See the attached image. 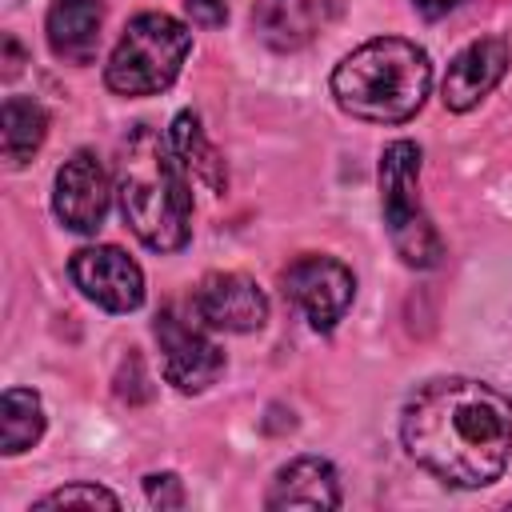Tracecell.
Instances as JSON below:
<instances>
[{"instance_id": "cell-11", "label": "cell", "mask_w": 512, "mask_h": 512, "mask_svg": "<svg viewBox=\"0 0 512 512\" xmlns=\"http://www.w3.org/2000/svg\"><path fill=\"white\" fill-rule=\"evenodd\" d=\"M508 60H512V52L500 36H484V40H472L468 48H460L444 72V84H440L444 108H452V112L476 108L504 80Z\"/></svg>"}, {"instance_id": "cell-15", "label": "cell", "mask_w": 512, "mask_h": 512, "mask_svg": "<svg viewBox=\"0 0 512 512\" xmlns=\"http://www.w3.org/2000/svg\"><path fill=\"white\" fill-rule=\"evenodd\" d=\"M48 136V112L40 100L32 96H8L0 108V144H4V160L12 168L28 164L36 156V148Z\"/></svg>"}, {"instance_id": "cell-12", "label": "cell", "mask_w": 512, "mask_h": 512, "mask_svg": "<svg viewBox=\"0 0 512 512\" xmlns=\"http://www.w3.org/2000/svg\"><path fill=\"white\" fill-rule=\"evenodd\" d=\"M264 504L268 508H340L336 468L320 456H296L276 472Z\"/></svg>"}, {"instance_id": "cell-5", "label": "cell", "mask_w": 512, "mask_h": 512, "mask_svg": "<svg viewBox=\"0 0 512 512\" xmlns=\"http://www.w3.org/2000/svg\"><path fill=\"white\" fill-rule=\"evenodd\" d=\"M380 216L396 256L408 268H432L444 256V240L420 200V148L392 140L380 156Z\"/></svg>"}, {"instance_id": "cell-9", "label": "cell", "mask_w": 512, "mask_h": 512, "mask_svg": "<svg viewBox=\"0 0 512 512\" xmlns=\"http://www.w3.org/2000/svg\"><path fill=\"white\" fill-rule=\"evenodd\" d=\"M108 204H112V180L100 156L88 148L72 152L56 168V192H52L56 220L72 232H96L108 216Z\"/></svg>"}, {"instance_id": "cell-6", "label": "cell", "mask_w": 512, "mask_h": 512, "mask_svg": "<svg viewBox=\"0 0 512 512\" xmlns=\"http://www.w3.org/2000/svg\"><path fill=\"white\" fill-rule=\"evenodd\" d=\"M156 344H160V364L168 384H176L180 392H204L208 384H216V376L224 372V352L220 344L208 336L212 328L196 316V308H164L152 324Z\"/></svg>"}, {"instance_id": "cell-1", "label": "cell", "mask_w": 512, "mask_h": 512, "mask_svg": "<svg viewBox=\"0 0 512 512\" xmlns=\"http://www.w3.org/2000/svg\"><path fill=\"white\" fill-rule=\"evenodd\" d=\"M400 440L440 484L484 488L512 456V400L468 376L428 380L404 404Z\"/></svg>"}, {"instance_id": "cell-4", "label": "cell", "mask_w": 512, "mask_h": 512, "mask_svg": "<svg viewBox=\"0 0 512 512\" xmlns=\"http://www.w3.org/2000/svg\"><path fill=\"white\" fill-rule=\"evenodd\" d=\"M188 52H192V32L176 16L140 12L116 40L104 64V80L120 96H156L180 76Z\"/></svg>"}, {"instance_id": "cell-18", "label": "cell", "mask_w": 512, "mask_h": 512, "mask_svg": "<svg viewBox=\"0 0 512 512\" xmlns=\"http://www.w3.org/2000/svg\"><path fill=\"white\" fill-rule=\"evenodd\" d=\"M72 504H84V508H120V500L100 488V484H68V488H56L48 496L36 500V508H72Z\"/></svg>"}, {"instance_id": "cell-8", "label": "cell", "mask_w": 512, "mask_h": 512, "mask_svg": "<svg viewBox=\"0 0 512 512\" xmlns=\"http://www.w3.org/2000/svg\"><path fill=\"white\" fill-rule=\"evenodd\" d=\"M72 284L108 312H136L144 304V272L116 244H88L68 260Z\"/></svg>"}, {"instance_id": "cell-10", "label": "cell", "mask_w": 512, "mask_h": 512, "mask_svg": "<svg viewBox=\"0 0 512 512\" xmlns=\"http://www.w3.org/2000/svg\"><path fill=\"white\" fill-rule=\"evenodd\" d=\"M192 308L212 332H256L268 320V300L244 272H208L192 292Z\"/></svg>"}, {"instance_id": "cell-20", "label": "cell", "mask_w": 512, "mask_h": 512, "mask_svg": "<svg viewBox=\"0 0 512 512\" xmlns=\"http://www.w3.org/2000/svg\"><path fill=\"white\" fill-rule=\"evenodd\" d=\"M228 4H232V0H184L188 16H192L196 24H204V28L224 24V20H228Z\"/></svg>"}, {"instance_id": "cell-3", "label": "cell", "mask_w": 512, "mask_h": 512, "mask_svg": "<svg viewBox=\"0 0 512 512\" xmlns=\"http://www.w3.org/2000/svg\"><path fill=\"white\" fill-rule=\"evenodd\" d=\"M432 88L428 52L400 36H376L352 48L332 68V96L336 104L372 124H404L412 120Z\"/></svg>"}, {"instance_id": "cell-2", "label": "cell", "mask_w": 512, "mask_h": 512, "mask_svg": "<svg viewBox=\"0 0 512 512\" xmlns=\"http://www.w3.org/2000/svg\"><path fill=\"white\" fill-rule=\"evenodd\" d=\"M116 196L128 228L152 252H176L192 236L188 172L172 144L148 124L132 128L116 164Z\"/></svg>"}, {"instance_id": "cell-17", "label": "cell", "mask_w": 512, "mask_h": 512, "mask_svg": "<svg viewBox=\"0 0 512 512\" xmlns=\"http://www.w3.org/2000/svg\"><path fill=\"white\" fill-rule=\"evenodd\" d=\"M0 412H4L0 416V452L4 456H20L44 436V404H40L36 392L8 388Z\"/></svg>"}, {"instance_id": "cell-16", "label": "cell", "mask_w": 512, "mask_h": 512, "mask_svg": "<svg viewBox=\"0 0 512 512\" xmlns=\"http://www.w3.org/2000/svg\"><path fill=\"white\" fill-rule=\"evenodd\" d=\"M168 144H172V152L180 156V164H184V172H188L192 180L208 184L212 192H224V184H228L224 160H220V156H216V148L204 140V128H200L196 112H180V116L172 120Z\"/></svg>"}, {"instance_id": "cell-19", "label": "cell", "mask_w": 512, "mask_h": 512, "mask_svg": "<svg viewBox=\"0 0 512 512\" xmlns=\"http://www.w3.org/2000/svg\"><path fill=\"white\" fill-rule=\"evenodd\" d=\"M144 492H148V500L160 504V508H180V504H184V488H180V480H176L172 472L148 476V480H144Z\"/></svg>"}, {"instance_id": "cell-21", "label": "cell", "mask_w": 512, "mask_h": 512, "mask_svg": "<svg viewBox=\"0 0 512 512\" xmlns=\"http://www.w3.org/2000/svg\"><path fill=\"white\" fill-rule=\"evenodd\" d=\"M464 0H412V8L424 16V20H440V16H448V12H456Z\"/></svg>"}, {"instance_id": "cell-14", "label": "cell", "mask_w": 512, "mask_h": 512, "mask_svg": "<svg viewBox=\"0 0 512 512\" xmlns=\"http://www.w3.org/2000/svg\"><path fill=\"white\" fill-rule=\"evenodd\" d=\"M328 20V0H256L252 24L260 40L276 52L304 48Z\"/></svg>"}, {"instance_id": "cell-7", "label": "cell", "mask_w": 512, "mask_h": 512, "mask_svg": "<svg viewBox=\"0 0 512 512\" xmlns=\"http://www.w3.org/2000/svg\"><path fill=\"white\" fill-rule=\"evenodd\" d=\"M280 284H284V296L304 312V320L316 332H332L344 320V312L352 308V296H356L352 268L340 264L336 256H320V252L296 256L284 268Z\"/></svg>"}, {"instance_id": "cell-13", "label": "cell", "mask_w": 512, "mask_h": 512, "mask_svg": "<svg viewBox=\"0 0 512 512\" xmlns=\"http://www.w3.org/2000/svg\"><path fill=\"white\" fill-rule=\"evenodd\" d=\"M104 28V4L100 0H52L44 32L48 48L68 64H88L100 48Z\"/></svg>"}]
</instances>
